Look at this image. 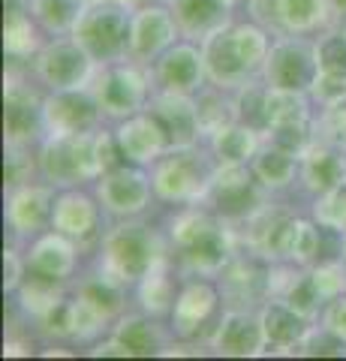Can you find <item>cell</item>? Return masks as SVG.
<instances>
[{
  "instance_id": "cell-1",
  "label": "cell",
  "mask_w": 346,
  "mask_h": 361,
  "mask_svg": "<svg viewBox=\"0 0 346 361\" xmlns=\"http://www.w3.org/2000/svg\"><path fill=\"white\" fill-rule=\"evenodd\" d=\"M157 217L166 241H169L172 262L184 271V277H217L241 247L235 226L217 217L202 202L181 208H160Z\"/></svg>"
},
{
  "instance_id": "cell-2",
  "label": "cell",
  "mask_w": 346,
  "mask_h": 361,
  "mask_svg": "<svg viewBox=\"0 0 346 361\" xmlns=\"http://www.w3.org/2000/svg\"><path fill=\"white\" fill-rule=\"evenodd\" d=\"M274 33L253 16H235L223 27L211 30L199 42L208 70V82L223 90H238L247 82L262 78Z\"/></svg>"
},
{
  "instance_id": "cell-3",
  "label": "cell",
  "mask_w": 346,
  "mask_h": 361,
  "mask_svg": "<svg viewBox=\"0 0 346 361\" xmlns=\"http://www.w3.org/2000/svg\"><path fill=\"white\" fill-rule=\"evenodd\" d=\"M163 259H169V241H166L160 217L148 214V217L132 220H111L91 262L132 289Z\"/></svg>"
},
{
  "instance_id": "cell-4",
  "label": "cell",
  "mask_w": 346,
  "mask_h": 361,
  "mask_svg": "<svg viewBox=\"0 0 346 361\" xmlns=\"http://www.w3.org/2000/svg\"><path fill=\"white\" fill-rule=\"evenodd\" d=\"M217 166H220L217 157L211 154L205 142L169 148L160 160H154L148 166L157 205L160 208H181V205L202 202Z\"/></svg>"
},
{
  "instance_id": "cell-5",
  "label": "cell",
  "mask_w": 346,
  "mask_h": 361,
  "mask_svg": "<svg viewBox=\"0 0 346 361\" xmlns=\"http://www.w3.org/2000/svg\"><path fill=\"white\" fill-rule=\"evenodd\" d=\"M87 87L94 90L106 123H118L124 118L139 115L144 109H151V99L157 94L151 66L130 61V58L115 61V63H99Z\"/></svg>"
},
{
  "instance_id": "cell-6",
  "label": "cell",
  "mask_w": 346,
  "mask_h": 361,
  "mask_svg": "<svg viewBox=\"0 0 346 361\" xmlns=\"http://www.w3.org/2000/svg\"><path fill=\"white\" fill-rule=\"evenodd\" d=\"M97 133H75V135H46L37 148L39 178L51 187H94L103 178L97 154Z\"/></svg>"
},
{
  "instance_id": "cell-7",
  "label": "cell",
  "mask_w": 346,
  "mask_h": 361,
  "mask_svg": "<svg viewBox=\"0 0 346 361\" xmlns=\"http://www.w3.org/2000/svg\"><path fill=\"white\" fill-rule=\"evenodd\" d=\"M223 313H226V298L220 292L217 277H199V274L184 277L175 307L169 313L175 341L208 349V341L214 334L217 322L223 319Z\"/></svg>"
},
{
  "instance_id": "cell-8",
  "label": "cell",
  "mask_w": 346,
  "mask_h": 361,
  "mask_svg": "<svg viewBox=\"0 0 346 361\" xmlns=\"http://www.w3.org/2000/svg\"><path fill=\"white\" fill-rule=\"evenodd\" d=\"M42 90L27 66H6L4 75V145L16 148H39L46 139V118H42Z\"/></svg>"
},
{
  "instance_id": "cell-9",
  "label": "cell",
  "mask_w": 346,
  "mask_h": 361,
  "mask_svg": "<svg viewBox=\"0 0 346 361\" xmlns=\"http://www.w3.org/2000/svg\"><path fill=\"white\" fill-rule=\"evenodd\" d=\"M271 199L274 196L259 184L250 163H220L208 184L202 205L211 208L226 223L241 226L253 214H259Z\"/></svg>"
},
{
  "instance_id": "cell-10",
  "label": "cell",
  "mask_w": 346,
  "mask_h": 361,
  "mask_svg": "<svg viewBox=\"0 0 346 361\" xmlns=\"http://www.w3.org/2000/svg\"><path fill=\"white\" fill-rule=\"evenodd\" d=\"M73 37L91 54L97 66L124 61L130 49V9L111 4V0L87 4L75 21Z\"/></svg>"
},
{
  "instance_id": "cell-11",
  "label": "cell",
  "mask_w": 346,
  "mask_h": 361,
  "mask_svg": "<svg viewBox=\"0 0 346 361\" xmlns=\"http://www.w3.org/2000/svg\"><path fill=\"white\" fill-rule=\"evenodd\" d=\"M244 13L274 37H319L340 25L331 0H247Z\"/></svg>"
},
{
  "instance_id": "cell-12",
  "label": "cell",
  "mask_w": 346,
  "mask_h": 361,
  "mask_svg": "<svg viewBox=\"0 0 346 361\" xmlns=\"http://www.w3.org/2000/svg\"><path fill=\"white\" fill-rule=\"evenodd\" d=\"M109 214L103 208V202L97 199L94 187H66L58 190L54 196V211H51V229L66 235L70 241H75L85 253H97L99 241L109 229Z\"/></svg>"
},
{
  "instance_id": "cell-13",
  "label": "cell",
  "mask_w": 346,
  "mask_h": 361,
  "mask_svg": "<svg viewBox=\"0 0 346 361\" xmlns=\"http://www.w3.org/2000/svg\"><path fill=\"white\" fill-rule=\"evenodd\" d=\"M58 187L49 180L33 178L27 184L4 187V226H6V241L21 244L33 241L37 235L51 229V211Z\"/></svg>"
},
{
  "instance_id": "cell-14",
  "label": "cell",
  "mask_w": 346,
  "mask_h": 361,
  "mask_svg": "<svg viewBox=\"0 0 346 361\" xmlns=\"http://www.w3.org/2000/svg\"><path fill=\"white\" fill-rule=\"evenodd\" d=\"M97 63L87 54L75 37H49L46 45L33 54L27 73L33 75L42 90H70V87H87L94 78Z\"/></svg>"
},
{
  "instance_id": "cell-15",
  "label": "cell",
  "mask_w": 346,
  "mask_h": 361,
  "mask_svg": "<svg viewBox=\"0 0 346 361\" xmlns=\"http://www.w3.org/2000/svg\"><path fill=\"white\" fill-rule=\"evenodd\" d=\"M94 193L103 202L109 220H132V217H148V214L160 211L148 166L124 163L111 169V172H106L94 184Z\"/></svg>"
},
{
  "instance_id": "cell-16",
  "label": "cell",
  "mask_w": 346,
  "mask_h": 361,
  "mask_svg": "<svg viewBox=\"0 0 346 361\" xmlns=\"http://www.w3.org/2000/svg\"><path fill=\"white\" fill-rule=\"evenodd\" d=\"M319 75V42L316 37H274L262 78L274 90L310 94Z\"/></svg>"
},
{
  "instance_id": "cell-17",
  "label": "cell",
  "mask_w": 346,
  "mask_h": 361,
  "mask_svg": "<svg viewBox=\"0 0 346 361\" xmlns=\"http://www.w3.org/2000/svg\"><path fill=\"white\" fill-rule=\"evenodd\" d=\"M25 262L30 277L49 280V283H58V286H73L82 277V271L91 265V253H85L66 235L46 229L25 244Z\"/></svg>"
},
{
  "instance_id": "cell-18",
  "label": "cell",
  "mask_w": 346,
  "mask_h": 361,
  "mask_svg": "<svg viewBox=\"0 0 346 361\" xmlns=\"http://www.w3.org/2000/svg\"><path fill=\"white\" fill-rule=\"evenodd\" d=\"M271 271L274 262H268L265 256L247 250V247H238V253L229 259V265L217 274L226 307L259 310L271 298Z\"/></svg>"
},
{
  "instance_id": "cell-19",
  "label": "cell",
  "mask_w": 346,
  "mask_h": 361,
  "mask_svg": "<svg viewBox=\"0 0 346 361\" xmlns=\"http://www.w3.org/2000/svg\"><path fill=\"white\" fill-rule=\"evenodd\" d=\"M151 75H154L157 90L196 97L199 90L208 85V70H205V58H202V45H199V39L181 37L175 45H169V49L151 63Z\"/></svg>"
},
{
  "instance_id": "cell-20",
  "label": "cell",
  "mask_w": 346,
  "mask_h": 361,
  "mask_svg": "<svg viewBox=\"0 0 346 361\" xmlns=\"http://www.w3.org/2000/svg\"><path fill=\"white\" fill-rule=\"evenodd\" d=\"M184 33L178 27V18L169 9L166 0H157V4H148L130 13V49L127 58L139 61V63H154L160 54L175 45Z\"/></svg>"
},
{
  "instance_id": "cell-21",
  "label": "cell",
  "mask_w": 346,
  "mask_h": 361,
  "mask_svg": "<svg viewBox=\"0 0 346 361\" xmlns=\"http://www.w3.org/2000/svg\"><path fill=\"white\" fill-rule=\"evenodd\" d=\"M46 118V135H75L91 133L106 123L91 87H70V90H46L42 103Z\"/></svg>"
},
{
  "instance_id": "cell-22",
  "label": "cell",
  "mask_w": 346,
  "mask_h": 361,
  "mask_svg": "<svg viewBox=\"0 0 346 361\" xmlns=\"http://www.w3.org/2000/svg\"><path fill=\"white\" fill-rule=\"evenodd\" d=\"M343 180H346V148L316 135L314 145L301 154L295 199L301 205H307V202L328 193V190L343 184Z\"/></svg>"
},
{
  "instance_id": "cell-23",
  "label": "cell",
  "mask_w": 346,
  "mask_h": 361,
  "mask_svg": "<svg viewBox=\"0 0 346 361\" xmlns=\"http://www.w3.org/2000/svg\"><path fill=\"white\" fill-rule=\"evenodd\" d=\"M109 334L124 346L127 358H160V355H169V349L175 343L169 319L151 316V313H144L139 307H130L127 313H121Z\"/></svg>"
},
{
  "instance_id": "cell-24",
  "label": "cell",
  "mask_w": 346,
  "mask_h": 361,
  "mask_svg": "<svg viewBox=\"0 0 346 361\" xmlns=\"http://www.w3.org/2000/svg\"><path fill=\"white\" fill-rule=\"evenodd\" d=\"M208 349L223 358H256L265 355V334L259 322V310L226 307L223 319L217 322Z\"/></svg>"
},
{
  "instance_id": "cell-25",
  "label": "cell",
  "mask_w": 346,
  "mask_h": 361,
  "mask_svg": "<svg viewBox=\"0 0 346 361\" xmlns=\"http://www.w3.org/2000/svg\"><path fill=\"white\" fill-rule=\"evenodd\" d=\"M111 127H115L118 145H121V151H124L127 163L151 166L154 160H160V157L172 148V142H169V135H166L163 123L157 121V115H154L151 109H144V111H139V115L111 123Z\"/></svg>"
},
{
  "instance_id": "cell-26",
  "label": "cell",
  "mask_w": 346,
  "mask_h": 361,
  "mask_svg": "<svg viewBox=\"0 0 346 361\" xmlns=\"http://www.w3.org/2000/svg\"><path fill=\"white\" fill-rule=\"evenodd\" d=\"M46 30L30 13V0H4V58L6 66H30L46 45Z\"/></svg>"
},
{
  "instance_id": "cell-27",
  "label": "cell",
  "mask_w": 346,
  "mask_h": 361,
  "mask_svg": "<svg viewBox=\"0 0 346 361\" xmlns=\"http://www.w3.org/2000/svg\"><path fill=\"white\" fill-rule=\"evenodd\" d=\"M259 322L265 334V355H292L301 337L314 325V319L292 310L283 298H268L259 307Z\"/></svg>"
},
{
  "instance_id": "cell-28",
  "label": "cell",
  "mask_w": 346,
  "mask_h": 361,
  "mask_svg": "<svg viewBox=\"0 0 346 361\" xmlns=\"http://www.w3.org/2000/svg\"><path fill=\"white\" fill-rule=\"evenodd\" d=\"M73 289L79 292L99 316H106L111 325H115L121 313H127L132 307V289L127 283H121L118 277L106 274V271L97 268L94 262L82 271V277L73 283Z\"/></svg>"
},
{
  "instance_id": "cell-29",
  "label": "cell",
  "mask_w": 346,
  "mask_h": 361,
  "mask_svg": "<svg viewBox=\"0 0 346 361\" xmlns=\"http://www.w3.org/2000/svg\"><path fill=\"white\" fill-rule=\"evenodd\" d=\"M181 283H184V271L172 262V256L163 259L151 274H144L132 286V307H139L151 316H160V319H169L175 298L181 292Z\"/></svg>"
},
{
  "instance_id": "cell-30",
  "label": "cell",
  "mask_w": 346,
  "mask_h": 361,
  "mask_svg": "<svg viewBox=\"0 0 346 361\" xmlns=\"http://www.w3.org/2000/svg\"><path fill=\"white\" fill-rule=\"evenodd\" d=\"M151 111L163 123V130H166V135H169L172 148H181V145H199V142H202V127H199L196 97L166 94V90H157L154 99H151Z\"/></svg>"
},
{
  "instance_id": "cell-31",
  "label": "cell",
  "mask_w": 346,
  "mask_h": 361,
  "mask_svg": "<svg viewBox=\"0 0 346 361\" xmlns=\"http://www.w3.org/2000/svg\"><path fill=\"white\" fill-rule=\"evenodd\" d=\"M250 169H253V175L259 178V184L271 196H277V199H295L301 157L277 148V145H271L265 139V145L256 151V157L250 160Z\"/></svg>"
},
{
  "instance_id": "cell-32",
  "label": "cell",
  "mask_w": 346,
  "mask_h": 361,
  "mask_svg": "<svg viewBox=\"0 0 346 361\" xmlns=\"http://www.w3.org/2000/svg\"><path fill=\"white\" fill-rule=\"evenodd\" d=\"M169 9L178 18L184 37L202 42L211 30L223 27L229 18H235V13L229 9L226 0H166Z\"/></svg>"
},
{
  "instance_id": "cell-33",
  "label": "cell",
  "mask_w": 346,
  "mask_h": 361,
  "mask_svg": "<svg viewBox=\"0 0 346 361\" xmlns=\"http://www.w3.org/2000/svg\"><path fill=\"white\" fill-rule=\"evenodd\" d=\"M205 145L217 157V163H250L256 151L265 145V133L244 121H235L214 133L211 139H205Z\"/></svg>"
},
{
  "instance_id": "cell-34",
  "label": "cell",
  "mask_w": 346,
  "mask_h": 361,
  "mask_svg": "<svg viewBox=\"0 0 346 361\" xmlns=\"http://www.w3.org/2000/svg\"><path fill=\"white\" fill-rule=\"evenodd\" d=\"M196 111H199V127H202V142L238 121L232 90H223L211 82L196 94Z\"/></svg>"
},
{
  "instance_id": "cell-35",
  "label": "cell",
  "mask_w": 346,
  "mask_h": 361,
  "mask_svg": "<svg viewBox=\"0 0 346 361\" xmlns=\"http://www.w3.org/2000/svg\"><path fill=\"white\" fill-rule=\"evenodd\" d=\"M82 9V0H30V13L46 30V37H70Z\"/></svg>"
},
{
  "instance_id": "cell-36",
  "label": "cell",
  "mask_w": 346,
  "mask_h": 361,
  "mask_svg": "<svg viewBox=\"0 0 346 361\" xmlns=\"http://www.w3.org/2000/svg\"><path fill=\"white\" fill-rule=\"evenodd\" d=\"M307 274H310V283H314L316 295L322 301V310H326L331 301L346 295V256L307 268Z\"/></svg>"
},
{
  "instance_id": "cell-37",
  "label": "cell",
  "mask_w": 346,
  "mask_h": 361,
  "mask_svg": "<svg viewBox=\"0 0 346 361\" xmlns=\"http://www.w3.org/2000/svg\"><path fill=\"white\" fill-rule=\"evenodd\" d=\"M292 355H301V358H343L346 355V341L340 334H334L328 325L314 322L310 331L301 337V343L295 346Z\"/></svg>"
},
{
  "instance_id": "cell-38",
  "label": "cell",
  "mask_w": 346,
  "mask_h": 361,
  "mask_svg": "<svg viewBox=\"0 0 346 361\" xmlns=\"http://www.w3.org/2000/svg\"><path fill=\"white\" fill-rule=\"evenodd\" d=\"M232 97H235V115H238V121L250 123V127L265 133V103H268L265 78H256V82H247L244 87L232 90Z\"/></svg>"
},
{
  "instance_id": "cell-39",
  "label": "cell",
  "mask_w": 346,
  "mask_h": 361,
  "mask_svg": "<svg viewBox=\"0 0 346 361\" xmlns=\"http://www.w3.org/2000/svg\"><path fill=\"white\" fill-rule=\"evenodd\" d=\"M39 178L37 148H16V145H4V187L27 184V180Z\"/></svg>"
},
{
  "instance_id": "cell-40",
  "label": "cell",
  "mask_w": 346,
  "mask_h": 361,
  "mask_svg": "<svg viewBox=\"0 0 346 361\" xmlns=\"http://www.w3.org/2000/svg\"><path fill=\"white\" fill-rule=\"evenodd\" d=\"M307 211L314 214L319 223H326L331 229L346 235V180L334 190H328V193L316 196L314 202H307Z\"/></svg>"
},
{
  "instance_id": "cell-41",
  "label": "cell",
  "mask_w": 346,
  "mask_h": 361,
  "mask_svg": "<svg viewBox=\"0 0 346 361\" xmlns=\"http://www.w3.org/2000/svg\"><path fill=\"white\" fill-rule=\"evenodd\" d=\"M319 42V70L346 73V30L338 25L316 37Z\"/></svg>"
},
{
  "instance_id": "cell-42",
  "label": "cell",
  "mask_w": 346,
  "mask_h": 361,
  "mask_svg": "<svg viewBox=\"0 0 346 361\" xmlns=\"http://www.w3.org/2000/svg\"><path fill=\"white\" fill-rule=\"evenodd\" d=\"M310 99L316 103V109L338 106L346 99V73H326L319 70L314 87H310Z\"/></svg>"
},
{
  "instance_id": "cell-43",
  "label": "cell",
  "mask_w": 346,
  "mask_h": 361,
  "mask_svg": "<svg viewBox=\"0 0 346 361\" xmlns=\"http://www.w3.org/2000/svg\"><path fill=\"white\" fill-rule=\"evenodd\" d=\"M316 135H322V139H328L334 145H340V148H346V99L338 103V106L319 109Z\"/></svg>"
},
{
  "instance_id": "cell-44",
  "label": "cell",
  "mask_w": 346,
  "mask_h": 361,
  "mask_svg": "<svg viewBox=\"0 0 346 361\" xmlns=\"http://www.w3.org/2000/svg\"><path fill=\"white\" fill-rule=\"evenodd\" d=\"M319 322H322V325H328V329H331L334 334H340L343 341H346V295H343V298H338V301H331L328 307L322 310Z\"/></svg>"
},
{
  "instance_id": "cell-45",
  "label": "cell",
  "mask_w": 346,
  "mask_h": 361,
  "mask_svg": "<svg viewBox=\"0 0 346 361\" xmlns=\"http://www.w3.org/2000/svg\"><path fill=\"white\" fill-rule=\"evenodd\" d=\"M111 4H118V6H124V9H130V13H136V9H142V6H148V4H157V0H111Z\"/></svg>"
},
{
  "instance_id": "cell-46",
  "label": "cell",
  "mask_w": 346,
  "mask_h": 361,
  "mask_svg": "<svg viewBox=\"0 0 346 361\" xmlns=\"http://www.w3.org/2000/svg\"><path fill=\"white\" fill-rule=\"evenodd\" d=\"M334 13H338V18H346V0H331Z\"/></svg>"
},
{
  "instance_id": "cell-47",
  "label": "cell",
  "mask_w": 346,
  "mask_h": 361,
  "mask_svg": "<svg viewBox=\"0 0 346 361\" xmlns=\"http://www.w3.org/2000/svg\"><path fill=\"white\" fill-rule=\"evenodd\" d=\"M82 4H85V6H87V4H99V0H82Z\"/></svg>"
},
{
  "instance_id": "cell-48",
  "label": "cell",
  "mask_w": 346,
  "mask_h": 361,
  "mask_svg": "<svg viewBox=\"0 0 346 361\" xmlns=\"http://www.w3.org/2000/svg\"><path fill=\"white\" fill-rule=\"evenodd\" d=\"M343 256H346V247H343Z\"/></svg>"
}]
</instances>
